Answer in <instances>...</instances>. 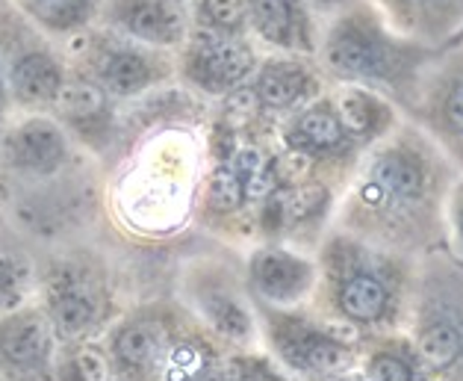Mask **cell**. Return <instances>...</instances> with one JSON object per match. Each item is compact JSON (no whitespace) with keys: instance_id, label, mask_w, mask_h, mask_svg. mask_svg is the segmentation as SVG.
<instances>
[{"instance_id":"17","label":"cell","mask_w":463,"mask_h":381,"mask_svg":"<svg viewBox=\"0 0 463 381\" xmlns=\"http://www.w3.org/2000/svg\"><path fill=\"white\" fill-rule=\"evenodd\" d=\"M100 81L107 83L109 92L133 95L156 81V69L148 57H142L137 51H116L100 62Z\"/></svg>"},{"instance_id":"31","label":"cell","mask_w":463,"mask_h":381,"mask_svg":"<svg viewBox=\"0 0 463 381\" xmlns=\"http://www.w3.org/2000/svg\"><path fill=\"white\" fill-rule=\"evenodd\" d=\"M343 381H354V378H343Z\"/></svg>"},{"instance_id":"22","label":"cell","mask_w":463,"mask_h":381,"mask_svg":"<svg viewBox=\"0 0 463 381\" xmlns=\"http://www.w3.org/2000/svg\"><path fill=\"white\" fill-rule=\"evenodd\" d=\"M245 186L240 181V175H236L231 166H219L216 172L210 177V186H207V201L210 207L216 213H233L245 205Z\"/></svg>"},{"instance_id":"7","label":"cell","mask_w":463,"mask_h":381,"mask_svg":"<svg viewBox=\"0 0 463 381\" xmlns=\"http://www.w3.org/2000/svg\"><path fill=\"white\" fill-rule=\"evenodd\" d=\"M284 142L287 148L310 154L316 163L322 157H343V160L357 163L360 154L366 151V145H360L343 125V116L334 104L331 89L310 100L298 113H292V121L284 130Z\"/></svg>"},{"instance_id":"2","label":"cell","mask_w":463,"mask_h":381,"mask_svg":"<svg viewBox=\"0 0 463 381\" xmlns=\"http://www.w3.org/2000/svg\"><path fill=\"white\" fill-rule=\"evenodd\" d=\"M439 51L395 33L369 0H354L322 24L316 65L331 86L369 89L408 116Z\"/></svg>"},{"instance_id":"26","label":"cell","mask_w":463,"mask_h":381,"mask_svg":"<svg viewBox=\"0 0 463 381\" xmlns=\"http://www.w3.org/2000/svg\"><path fill=\"white\" fill-rule=\"evenodd\" d=\"M366 378L369 381H416L413 367L387 352L372 355V361L366 364Z\"/></svg>"},{"instance_id":"8","label":"cell","mask_w":463,"mask_h":381,"mask_svg":"<svg viewBox=\"0 0 463 381\" xmlns=\"http://www.w3.org/2000/svg\"><path fill=\"white\" fill-rule=\"evenodd\" d=\"M383 21L413 42L446 48L463 36V0H369Z\"/></svg>"},{"instance_id":"15","label":"cell","mask_w":463,"mask_h":381,"mask_svg":"<svg viewBox=\"0 0 463 381\" xmlns=\"http://www.w3.org/2000/svg\"><path fill=\"white\" fill-rule=\"evenodd\" d=\"M9 154L21 169L30 172H53L65 160V137L48 119L24 121L9 139Z\"/></svg>"},{"instance_id":"19","label":"cell","mask_w":463,"mask_h":381,"mask_svg":"<svg viewBox=\"0 0 463 381\" xmlns=\"http://www.w3.org/2000/svg\"><path fill=\"white\" fill-rule=\"evenodd\" d=\"M198 30L222 33V36H248L245 0H198Z\"/></svg>"},{"instance_id":"25","label":"cell","mask_w":463,"mask_h":381,"mask_svg":"<svg viewBox=\"0 0 463 381\" xmlns=\"http://www.w3.org/2000/svg\"><path fill=\"white\" fill-rule=\"evenodd\" d=\"M446 240L451 245V254L463 261V177H458L449 195L446 210Z\"/></svg>"},{"instance_id":"6","label":"cell","mask_w":463,"mask_h":381,"mask_svg":"<svg viewBox=\"0 0 463 381\" xmlns=\"http://www.w3.org/2000/svg\"><path fill=\"white\" fill-rule=\"evenodd\" d=\"M245 6L248 27L260 42L280 53L316 60L322 21L304 6V0H245Z\"/></svg>"},{"instance_id":"24","label":"cell","mask_w":463,"mask_h":381,"mask_svg":"<svg viewBox=\"0 0 463 381\" xmlns=\"http://www.w3.org/2000/svg\"><path fill=\"white\" fill-rule=\"evenodd\" d=\"M27 290V272L24 266L13 257L0 254V308H15Z\"/></svg>"},{"instance_id":"20","label":"cell","mask_w":463,"mask_h":381,"mask_svg":"<svg viewBox=\"0 0 463 381\" xmlns=\"http://www.w3.org/2000/svg\"><path fill=\"white\" fill-rule=\"evenodd\" d=\"M204 313L222 334H228V338L245 340L248 334H251V317H248V310L231 296H222V293L207 296L204 299Z\"/></svg>"},{"instance_id":"10","label":"cell","mask_w":463,"mask_h":381,"mask_svg":"<svg viewBox=\"0 0 463 381\" xmlns=\"http://www.w3.org/2000/svg\"><path fill=\"white\" fill-rule=\"evenodd\" d=\"M272 340H275V349L284 355V361H289L298 369L331 373V369H340L348 361V352L340 343L327 340L313 325L292 319V317H275Z\"/></svg>"},{"instance_id":"12","label":"cell","mask_w":463,"mask_h":381,"mask_svg":"<svg viewBox=\"0 0 463 381\" xmlns=\"http://www.w3.org/2000/svg\"><path fill=\"white\" fill-rule=\"evenodd\" d=\"M331 95L343 116V125L360 145H366V148L372 142H378L381 137H387V133L404 119L399 107L390 104V100L381 98L378 92H369V89L331 86Z\"/></svg>"},{"instance_id":"28","label":"cell","mask_w":463,"mask_h":381,"mask_svg":"<svg viewBox=\"0 0 463 381\" xmlns=\"http://www.w3.org/2000/svg\"><path fill=\"white\" fill-rule=\"evenodd\" d=\"M354 0H304V6L310 9V13L316 15L325 24L327 18H334V15H340L343 9L352 6Z\"/></svg>"},{"instance_id":"9","label":"cell","mask_w":463,"mask_h":381,"mask_svg":"<svg viewBox=\"0 0 463 381\" xmlns=\"http://www.w3.org/2000/svg\"><path fill=\"white\" fill-rule=\"evenodd\" d=\"M251 281L260 296L292 305L316 284V263L287 249H260L251 257Z\"/></svg>"},{"instance_id":"5","label":"cell","mask_w":463,"mask_h":381,"mask_svg":"<svg viewBox=\"0 0 463 381\" xmlns=\"http://www.w3.org/2000/svg\"><path fill=\"white\" fill-rule=\"evenodd\" d=\"M327 83L322 69L310 57H269L257 65L251 95L260 110H272V113H298L316 100L322 92H327Z\"/></svg>"},{"instance_id":"13","label":"cell","mask_w":463,"mask_h":381,"mask_svg":"<svg viewBox=\"0 0 463 381\" xmlns=\"http://www.w3.org/2000/svg\"><path fill=\"white\" fill-rule=\"evenodd\" d=\"M118 24L148 44H177L186 39V15L177 0H121Z\"/></svg>"},{"instance_id":"14","label":"cell","mask_w":463,"mask_h":381,"mask_svg":"<svg viewBox=\"0 0 463 381\" xmlns=\"http://www.w3.org/2000/svg\"><path fill=\"white\" fill-rule=\"evenodd\" d=\"M51 355V325L39 313H15L0 322V357L15 369H36Z\"/></svg>"},{"instance_id":"21","label":"cell","mask_w":463,"mask_h":381,"mask_svg":"<svg viewBox=\"0 0 463 381\" xmlns=\"http://www.w3.org/2000/svg\"><path fill=\"white\" fill-rule=\"evenodd\" d=\"M56 107H60L62 116L83 121V119H95L104 113L107 98L92 83H69L60 89V95H56Z\"/></svg>"},{"instance_id":"11","label":"cell","mask_w":463,"mask_h":381,"mask_svg":"<svg viewBox=\"0 0 463 381\" xmlns=\"http://www.w3.org/2000/svg\"><path fill=\"white\" fill-rule=\"evenodd\" d=\"M98 296L95 287H89L86 281L71 269L56 272L48 284V317L51 329L65 340L80 338L83 331H89L98 319Z\"/></svg>"},{"instance_id":"1","label":"cell","mask_w":463,"mask_h":381,"mask_svg":"<svg viewBox=\"0 0 463 381\" xmlns=\"http://www.w3.org/2000/svg\"><path fill=\"white\" fill-rule=\"evenodd\" d=\"M458 177L434 139L402 119L360 154L336 205L334 228L387 252L431 254L446 245V210Z\"/></svg>"},{"instance_id":"4","label":"cell","mask_w":463,"mask_h":381,"mask_svg":"<svg viewBox=\"0 0 463 381\" xmlns=\"http://www.w3.org/2000/svg\"><path fill=\"white\" fill-rule=\"evenodd\" d=\"M257 51L248 36L195 30L189 36L184 69L189 81L210 95H228L242 89L257 71Z\"/></svg>"},{"instance_id":"27","label":"cell","mask_w":463,"mask_h":381,"mask_svg":"<svg viewBox=\"0 0 463 381\" xmlns=\"http://www.w3.org/2000/svg\"><path fill=\"white\" fill-rule=\"evenodd\" d=\"M224 376H228V381H284L263 357H233Z\"/></svg>"},{"instance_id":"23","label":"cell","mask_w":463,"mask_h":381,"mask_svg":"<svg viewBox=\"0 0 463 381\" xmlns=\"http://www.w3.org/2000/svg\"><path fill=\"white\" fill-rule=\"evenodd\" d=\"M65 378L69 381H109L107 357L100 355L95 346H83L77 349L69 364H65Z\"/></svg>"},{"instance_id":"30","label":"cell","mask_w":463,"mask_h":381,"mask_svg":"<svg viewBox=\"0 0 463 381\" xmlns=\"http://www.w3.org/2000/svg\"><path fill=\"white\" fill-rule=\"evenodd\" d=\"M6 81H4V74H0V116H4V110H6Z\"/></svg>"},{"instance_id":"18","label":"cell","mask_w":463,"mask_h":381,"mask_svg":"<svg viewBox=\"0 0 463 381\" xmlns=\"http://www.w3.org/2000/svg\"><path fill=\"white\" fill-rule=\"evenodd\" d=\"M13 83L24 100H56L62 89V71L48 53H27L15 65Z\"/></svg>"},{"instance_id":"16","label":"cell","mask_w":463,"mask_h":381,"mask_svg":"<svg viewBox=\"0 0 463 381\" xmlns=\"http://www.w3.org/2000/svg\"><path fill=\"white\" fill-rule=\"evenodd\" d=\"M112 352H116L118 364L133 373H145L151 369L163 355V331L154 322H130L116 334L112 340Z\"/></svg>"},{"instance_id":"29","label":"cell","mask_w":463,"mask_h":381,"mask_svg":"<svg viewBox=\"0 0 463 381\" xmlns=\"http://www.w3.org/2000/svg\"><path fill=\"white\" fill-rule=\"evenodd\" d=\"M189 381H228V376L222 373V369H216V367H204V369H198L195 376H192Z\"/></svg>"},{"instance_id":"3","label":"cell","mask_w":463,"mask_h":381,"mask_svg":"<svg viewBox=\"0 0 463 381\" xmlns=\"http://www.w3.org/2000/svg\"><path fill=\"white\" fill-rule=\"evenodd\" d=\"M404 119L420 125L463 177V36L425 69L420 98Z\"/></svg>"}]
</instances>
